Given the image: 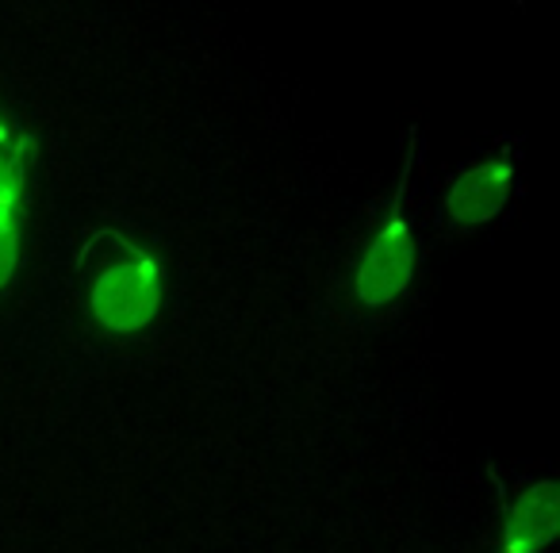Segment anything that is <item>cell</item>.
Listing matches in <instances>:
<instances>
[{"label": "cell", "mask_w": 560, "mask_h": 553, "mask_svg": "<svg viewBox=\"0 0 560 553\" xmlns=\"http://www.w3.org/2000/svg\"><path fill=\"white\" fill-rule=\"evenodd\" d=\"M560 530V484L534 481L503 504V545L499 553H541L557 542Z\"/></svg>", "instance_id": "cell-4"}, {"label": "cell", "mask_w": 560, "mask_h": 553, "mask_svg": "<svg viewBox=\"0 0 560 553\" xmlns=\"http://www.w3.org/2000/svg\"><path fill=\"white\" fill-rule=\"evenodd\" d=\"M415 162H419V127H411V135H407L404 170H399V185L392 193L388 219L373 234V242H369L365 257L358 265L353 292H358V300L365 308L392 304L415 277V234H411V216H407V193H411Z\"/></svg>", "instance_id": "cell-1"}, {"label": "cell", "mask_w": 560, "mask_h": 553, "mask_svg": "<svg viewBox=\"0 0 560 553\" xmlns=\"http://www.w3.org/2000/svg\"><path fill=\"white\" fill-rule=\"evenodd\" d=\"M27 147L32 139L20 135L0 173V289L12 281L20 262V227H24V188H27Z\"/></svg>", "instance_id": "cell-5"}, {"label": "cell", "mask_w": 560, "mask_h": 553, "mask_svg": "<svg viewBox=\"0 0 560 553\" xmlns=\"http://www.w3.org/2000/svg\"><path fill=\"white\" fill-rule=\"evenodd\" d=\"M514 193V158L499 150L495 158L472 162L453 177L450 193H445V219L460 231L468 227L491 223L499 211L506 208Z\"/></svg>", "instance_id": "cell-3"}, {"label": "cell", "mask_w": 560, "mask_h": 553, "mask_svg": "<svg viewBox=\"0 0 560 553\" xmlns=\"http://www.w3.org/2000/svg\"><path fill=\"white\" fill-rule=\"evenodd\" d=\"M119 250L124 257L112 262L108 269L96 277L93 297H89V308H93L96 323L116 335H135L142 331L162 308V265L150 254H142L135 242L119 239Z\"/></svg>", "instance_id": "cell-2"}]
</instances>
